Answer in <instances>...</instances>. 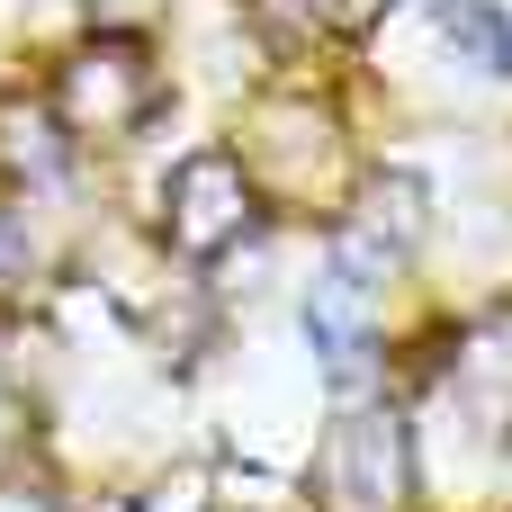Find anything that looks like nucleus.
I'll return each instance as SVG.
<instances>
[{
  "mask_svg": "<svg viewBox=\"0 0 512 512\" xmlns=\"http://www.w3.org/2000/svg\"><path fill=\"white\" fill-rule=\"evenodd\" d=\"M243 234H252V180H243V162L234 153H189L171 171V243L189 261H216Z\"/></svg>",
  "mask_w": 512,
  "mask_h": 512,
  "instance_id": "obj_1",
  "label": "nucleus"
},
{
  "mask_svg": "<svg viewBox=\"0 0 512 512\" xmlns=\"http://www.w3.org/2000/svg\"><path fill=\"white\" fill-rule=\"evenodd\" d=\"M324 495H333V512H396V495H405V432H396V414H342L333 423Z\"/></svg>",
  "mask_w": 512,
  "mask_h": 512,
  "instance_id": "obj_2",
  "label": "nucleus"
},
{
  "mask_svg": "<svg viewBox=\"0 0 512 512\" xmlns=\"http://www.w3.org/2000/svg\"><path fill=\"white\" fill-rule=\"evenodd\" d=\"M54 99H63V117H72L81 135H135L144 108H153V63H144L135 45H90V54L63 63Z\"/></svg>",
  "mask_w": 512,
  "mask_h": 512,
  "instance_id": "obj_3",
  "label": "nucleus"
},
{
  "mask_svg": "<svg viewBox=\"0 0 512 512\" xmlns=\"http://www.w3.org/2000/svg\"><path fill=\"white\" fill-rule=\"evenodd\" d=\"M306 342H315V360L333 369V387H360L369 378V315H360V297L342 288V279H324L315 297H306Z\"/></svg>",
  "mask_w": 512,
  "mask_h": 512,
  "instance_id": "obj_4",
  "label": "nucleus"
},
{
  "mask_svg": "<svg viewBox=\"0 0 512 512\" xmlns=\"http://www.w3.org/2000/svg\"><path fill=\"white\" fill-rule=\"evenodd\" d=\"M441 36L459 45V63H477V72H512V18L495 0H441Z\"/></svg>",
  "mask_w": 512,
  "mask_h": 512,
  "instance_id": "obj_5",
  "label": "nucleus"
},
{
  "mask_svg": "<svg viewBox=\"0 0 512 512\" xmlns=\"http://www.w3.org/2000/svg\"><path fill=\"white\" fill-rule=\"evenodd\" d=\"M27 261V234H18V216H0V270H18Z\"/></svg>",
  "mask_w": 512,
  "mask_h": 512,
  "instance_id": "obj_6",
  "label": "nucleus"
},
{
  "mask_svg": "<svg viewBox=\"0 0 512 512\" xmlns=\"http://www.w3.org/2000/svg\"><path fill=\"white\" fill-rule=\"evenodd\" d=\"M0 512H54V504H45L36 486H0Z\"/></svg>",
  "mask_w": 512,
  "mask_h": 512,
  "instance_id": "obj_7",
  "label": "nucleus"
}]
</instances>
